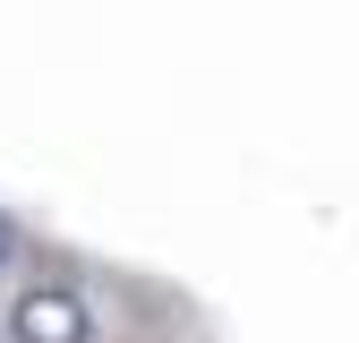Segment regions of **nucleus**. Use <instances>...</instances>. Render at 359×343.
Returning a JSON list of instances; mask_svg holds the SVG:
<instances>
[{
    "mask_svg": "<svg viewBox=\"0 0 359 343\" xmlns=\"http://www.w3.org/2000/svg\"><path fill=\"white\" fill-rule=\"evenodd\" d=\"M9 343H95V309L69 292V283H26L0 318Z\"/></svg>",
    "mask_w": 359,
    "mask_h": 343,
    "instance_id": "nucleus-1",
    "label": "nucleus"
},
{
    "mask_svg": "<svg viewBox=\"0 0 359 343\" xmlns=\"http://www.w3.org/2000/svg\"><path fill=\"white\" fill-rule=\"evenodd\" d=\"M9 257H18V224L0 214V275H9Z\"/></svg>",
    "mask_w": 359,
    "mask_h": 343,
    "instance_id": "nucleus-2",
    "label": "nucleus"
}]
</instances>
